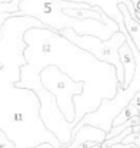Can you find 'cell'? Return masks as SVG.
Returning <instances> with one entry per match:
<instances>
[{
	"label": "cell",
	"mask_w": 140,
	"mask_h": 148,
	"mask_svg": "<svg viewBox=\"0 0 140 148\" xmlns=\"http://www.w3.org/2000/svg\"><path fill=\"white\" fill-rule=\"evenodd\" d=\"M32 27H47L33 16H11L0 25V82L17 84L22 79V68L29 62L26 59L27 42L24 35Z\"/></svg>",
	"instance_id": "cell-1"
},
{
	"label": "cell",
	"mask_w": 140,
	"mask_h": 148,
	"mask_svg": "<svg viewBox=\"0 0 140 148\" xmlns=\"http://www.w3.org/2000/svg\"><path fill=\"white\" fill-rule=\"evenodd\" d=\"M59 33L63 35L66 39H69L74 46L92 53L97 60L116 66L119 84H120V86L124 85V68H123V63H122L120 55H119L120 46L127 40L126 35L123 32H120V30L116 32L109 40H103L93 35H79L73 27H66V29L60 30Z\"/></svg>",
	"instance_id": "cell-2"
},
{
	"label": "cell",
	"mask_w": 140,
	"mask_h": 148,
	"mask_svg": "<svg viewBox=\"0 0 140 148\" xmlns=\"http://www.w3.org/2000/svg\"><path fill=\"white\" fill-rule=\"evenodd\" d=\"M66 1H74V3H86L90 4L92 7H100L107 16H110L117 25L120 26V32L126 33V26H124V17L122 10L119 9L120 3H124L126 0H66Z\"/></svg>",
	"instance_id": "cell-3"
},
{
	"label": "cell",
	"mask_w": 140,
	"mask_h": 148,
	"mask_svg": "<svg viewBox=\"0 0 140 148\" xmlns=\"http://www.w3.org/2000/svg\"><path fill=\"white\" fill-rule=\"evenodd\" d=\"M107 138V132L99 127H94L90 124H86L83 127L79 128L77 134L73 137V141L70 144H66V145H62L60 148H79L82 144L85 143H89V141H94V143H104Z\"/></svg>",
	"instance_id": "cell-4"
},
{
	"label": "cell",
	"mask_w": 140,
	"mask_h": 148,
	"mask_svg": "<svg viewBox=\"0 0 140 148\" xmlns=\"http://www.w3.org/2000/svg\"><path fill=\"white\" fill-rule=\"evenodd\" d=\"M119 55H120V60H122L123 68H124V85L122 88H127L132 84V81H133V78L136 75V66H137L135 53H133V50L130 48V45L127 43V40L120 46Z\"/></svg>",
	"instance_id": "cell-5"
},
{
	"label": "cell",
	"mask_w": 140,
	"mask_h": 148,
	"mask_svg": "<svg viewBox=\"0 0 140 148\" xmlns=\"http://www.w3.org/2000/svg\"><path fill=\"white\" fill-rule=\"evenodd\" d=\"M119 9L122 10L123 13V17H124V26H126V30L129 33V36L133 39L136 48L140 52V20L135 19L129 10V7L124 4V3H120L119 4Z\"/></svg>",
	"instance_id": "cell-6"
},
{
	"label": "cell",
	"mask_w": 140,
	"mask_h": 148,
	"mask_svg": "<svg viewBox=\"0 0 140 148\" xmlns=\"http://www.w3.org/2000/svg\"><path fill=\"white\" fill-rule=\"evenodd\" d=\"M133 116H140V111L136 105H133L132 102L129 105H126L122 112L113 119V127H119V125H123L124 122H127L129 119H132Z\"/></svg>",
	"instance_id": "cell-7"
},
{
	"label": "cell",
	"mask_w": 140,
	"mask_h": 148,
	"mask_svg": "<svg viewBox=\"0 0 140 148\" xmlns=\"http://www.w3.org/2000/svg\"><path fill=\"white\" fill-rule=\"evenodd\" d=\"M0 148H16V144L1 130H0Z\"/></svg>",
	"instance_id": "cell-8"
},
{
	"label": "cell",
	"mask_w": 140,
	"mask_h": 148,
	"mask_svg": "<svg viewBox=\"0 0 140 148\" xmlns=\"http://www.w3.org/2000/svg\"><path fill=\"white\" fill-rule=\"evenodd\" d=\"M132 103L133 105H136L137 108H139V111H140V91L133 97V99H132Z\"/></svg>",
	"instance_id": "cell-9"
}]
</instances>
